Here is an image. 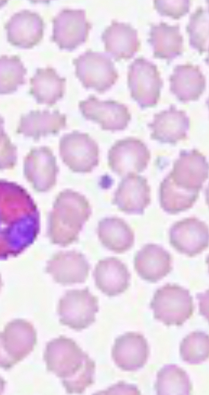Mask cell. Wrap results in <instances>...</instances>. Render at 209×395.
<instances>
[{
  "label": "cell",
  "mask_w": 209,
  "mask_h": 395,
  "mask_svg": "<svg viewBox=\"0 0 209 395\" xmlns=\"http://www.w3.org/2000/svg\"><path fill=\"white\" fill-rule=\"evenodd\" d=\"M51 40L60 49L72 51L86 42L92 25L83 10L63 9L52 20Z\"/></svg>",
  "instance_id": "8fae6325"
},
{
  "label": "cell",
  "mask_w": 209,
  "mask_h": 395,
  "mask_svg": "<svg viewBox=\"0 0 209 395\" xmlns=\"http://www.w3.org/2000/svg\"><path fill=\"white\" fill-rule=\"evenodd\" d=\"M40 227L39 213L20 186L0 180V258L15 255L28 246Z\"/></svg>",
  "instance_id": "6da1fadb"
},
{
  "label": "cell",
  "mask_w": 209,
  "mask_h": 395,
  "mask_svg": "<svg viewBox=\"0 0 209 395\" xmlns=\"http://www.w3.org/2000/svg\"><path fill=\"white\" fill-rule=\"evenodd\" d=\"M151 129V138L162 143L175 145L187 138L190 119L186 113L170 106L153 116V120L148 124Z\"/></svg>",
  "instance_id": "ac0fdd59"
},
{
  "label": "cell",
  "mask_w": 209,
  "mask_h": 395,
  "mask_svg": "<svg viewBox=\"0 0 209 395\" xmlns=\"http://www.w3.org/2000/svg\"><path fill=\"white\" fill-rule=\"evenodd\" d=\"M172 257L161 246L154 243L144 245L135 255L134 268L145 281L157 282L172 270Z\"/></svg>",
  "instance_id": "d6986e66"
},
{
  "label": "cell",
  "mask_w": 209,
  "mask_h": 395,
  "mask_svg": "<svg viewBox=\"0 0 209 395\" xmlns=\"http://www.w3.org/2000/svg\"><path fill=\"white\" fill-rule=\"evenodd\" d=\"M30 94L40 104L53 106L65 93L66 79L53 67L37 68L30 79Z\"/></svg>",
  "instance_id": "d4e9b609"
},
{
  "label": "cell",
  "mask_w": 209,
  "mask_h": 395,
  "mask_svg": "<svg viewBox=\"0 0 209 395\" xmlns=\"http://www.w3.org/2000/svg\"><path fill=\"white\" fill-rule=\"evenodd\" d=\"M155 389L158 395H188L192 385L185 371L175 364H167L157 373Z\"/></svg>",
  "instance_id": "83f0119b"
},
{
  "label": "cell",
  "mask_w": 209,
  "mask_h": 395,
  "mask_svg": "<svg viewBox=\"0 0 209 395\" xmlns=\"http://www.w3.org/2000/svg\"><path fill=\"white\" fill-rule=\"evenodd\" d=\"M97 232L101 244L115 253L130 250L134 244L135 235L131 227L122 218L107 217L98 223Z\"/></svg>",
  "instance_id": "484cf974"
},
{
  "label": "cell",
  "mask_w": 209,
  "mask_h": 395,
  "mask_svg": "<svg viewBox=\"0 0 209 395\" xmlns=\"http://www.w3.org/2000/svg\"><path fill=\"white\" fill-rule=\"evenodd\" d=\"M180 355L182 360L191 364H198L209 356V337L201 331L187 334L180 344Z\"/></svg>",
  "instance_id": "f546056e"
},
{
  "label": "cell",
  "mask_w": 209,
  "mask_h": 395,
  "mask_svg": "<svg viewBox=\"0 0 209 395\" xmlns=\"http://www.w3.org/2000/svg\"><path fill=\"white\" fill-rule=\"evenodd\" d=\"M151 202V188L147 179L137 174L124 177L115 192L112 204L129 214H142Z\"/></svg>",
  "instance_id": "9a60e30c"
},
{
  "label": "cell",
  "mask_w": 209,
  "mask_h": 395,
  "mask_svg": "<svg viewBox=\"0 0 209 395\" xmlns=\"http://www.w3.org/2000/svg\"><path fill=\"white\" fill-rule=\"evenodd\" d=\"M162 84L157 66L144 58H135L128 66L131 96L141 108L153 107L158 104Z\"/></svg>",
  "instance_id": "52a82bcc"
},
{
  "label": "cell",
  "mask_w": 209,
  "mask_h": 395,
  "mask_svg": "<svg viewBox=\"0 0 209 395\" xmlns=\"http://www.w3.org/2000/svg\"><path fill=\"white\" fill-rule=\"evenodd\" d=\"M98 302L87 287L67 291L58 305L60 322L77 331L87 328L96 320Z\"/></svg>",
  "instance_id": "9c48e42d"
},
{
  "label": "cell",
  "mask_w": 209,
  "mask_h": 395,
  "mask_svg": "<svg viewBox=\"0 0 209 395\" xmlns=\"http://www.w3.org/2000/svg\"><path fill=\"white\" fill-rule=\"evenodd\" d=\"M26 69L18 56L0 57V95L10 94L26 83Z\"/></svg>",
  "instance_id": "f1b7e54d"
},
{
  "label": "cell",
  "mask_w": 209,
  "mask_h": 395,
  "mask_svg": "<svg viewBox=\"0 0 209 395\" xmlns=\"http://www.w3.org/2000/svg\"><path fill=\"white\" fill-rule=\"evenodd\" d=\"M100 394H140V391L134 385H128L124 382H119L117 384L108 388Z\"/></svg>",
  "instance_id": "836d02e7"
},
{
  "label": "cell",
  "mask_w": 209,
  "mask_h": 395,
  "mask_svg": "<svg viewBox=\"0 0 209 395\" xmlns=\"http://www.w3.org/2000/svg\"><path fill=\"white\" fill-rule=\"evenodd\" d=\"M66 115L58 110L31 111L21 117L17 132L37 140L41 136L58 134L66 127Z\"/></svg>",
  "instance_id": "cb8c5ba5"
},
{
  "label": "cell",
  "mask_w": 209,
  "mask_h": 395,
  "mask_svg": "<svg viewBox=\"0 0 209 395\" xmlns=\"http://www.w3.org/2000/svg\"><path fill=\"white\" fill-rule=\"evenodd\" d=\"M24 170L27 179L39 191H47L56 184L58 168L48 147L32 149L25 158Z\"/></svg>",
  "instance_id": "e0dca14e"
},
{
  "label": "cell",
  "mask_w": 209,
  "mask_h": 395,
  "mask_svg": "<svg viewBox=\"0 0 209 395\" xmlns=\"http://www.w3.org/2000/svg\"><path fill=\"white\" fill-rule=\"evenodd\" d=\"M105 51L115 61L131 58L140 50L137 31L129 24L113 20L101 35Z\"/></svg>",
  "instance_id": "ffe728a7"
},
{
  "label": "cell",
  "mask_w": 209,
  "mask_h": 395,
  "mask_svg": "<svg viewBox=\"0 0 209 395\" xmlns=\"http://www.w3.org/2000/svg\"><path fill=\"white\" fill-rule=\"evenodd\" d=\"M91 213V206L85 196L72 190L60 193L49 220V236L52 243L67 246L76 241Z\"/></svg>",
  "instance_id": "3957f363"
},
{
  "label": "cell",
  "mask_w": 209,
  "mask_h": 395,
  "mask_svg": "<svg viewBox=\"0 0 209 395\" xmlns=\"http://www.w3.org/2000/svg\"><path fill=\"white\" fill-rule=\"evenodd\" d=\"M170 90L183 102L199 99L206 88V78L198 65H178L169 76Z\"/></svg>",
  "instance_id": "603a6c76"
},
{
  "label": "cell",
  "mask_w": 209,
  "mask_h": 395,
  "mask_svg": "<svg viewBox=\"0 0 209 395\" xmlns=\"http://www.w3.org/2000/svg\"><path fill=\"white\" fill-rule=\"evenodd\" d=\"M154 8L162 16H168L178 19L190 11V1H169L156 0L153 1Z\"/></svg>",
  "instance_id": "1f68e13d"
},
{
  "label": "cell",
  "mask_w": 209,
  "mask_h": 395,
  "mask_svg": "<svg viewBox=\"0 0 209 395\" xmlns=\"http://www.w3.org/2000/svg\"><path fill=\"white\" fill-rule=\"evenodd\" d=\"M208 177V164L197 150L181 151L169 174L162 180L174 189L188 195L199 197Z\"/></svg>",
  "instance_id": "277c9868"
},
{
  "label": "cell",
  "mask_w": 209,
  "mask_h": 395,
  "mask_svg": "<svg viewBox=\"0 0 209 395\" xmlns=\"http://www.w3.org/2000/svg\"><path fill=\"white\" fill-rule=\"evenodd\" d=\"M48 369L62 378L69 394H82L94 383L95 362L72 339L60 337L47 346Z\"/></svg>",
  "instance_id": "7a4b0ae2"
},
{
  "label": "cell",
  "mask_w": 209,
  "mask_h": 395,
  "mask_svg": "<svg viewBox=\"0 0 209 395\" xmlns=\"http://www.w3.org/2000/svg\"><path fill=\"white\" fill-rule=\"evenodd\" d=\"M208 227L203 221L190 217L175 223L169 232L170 245L181 254L192 257L208 246Z\"/></svg>",
  "instance_id": "4fadbf2b"
},
{
  "label": "cell",
  "mask_w": 209,
  "mask_h": 395,
  "mask_svg": "<svg viewBox=\"0 0 209 395\" xmlns=\"http://www.w3.org/2000/svg\"><path fill=\"white\" fill-rule=\"evenodd\" d=\"M90 264L85 256L76 251L62 252L49 261L47 271L62 285L83 283L87 279Z\"/></svg>",
  "instance_id": "7402d4cb"
},
{
  "label": "cell",
  "mask_w": 209,
  "mask_h": 395,
  "mask_svg": "<svg viewBox=\"0 0 209 395\" xmlns=\"http://www.w3.org/2000/svg\"><path fill=\"white\" fill-rule=\"evenodd\" d=\"M3 118L0 115V169L12 168L16 162L17 149L3 129Z\"/></svg>",
  "instance_id": "d6a6232c"
},
{
  "label": "cell",
  "mask_w": 209,
  "mask_h": 395,
  "mask_svg": "<svg viewBox=\"0 0 209 395\" xmlns=\"http://www.w3.org/2000/svg\"><path fill=\"white\" fill-rule=\"evenodd\" d=\"M151 159V153L140 139L128 137L116 141L108 153L110 169L121 177L143 172Z\"/></svg>",
  "instance_id": "30bf717a"
},
{
  "label": "cell",
  "mask_w": 209,
  "mask_h": 395,
  "mask_svg": "<svg viewBox=\"0 0 209 395\" xmlns=\"http://www.w3.org/2000/svg\"><path fill=\"white\" fill-rule=\"evenodd\" d=\"M148 41L153 47L155 58L169 61L183 51V38L178 24L171 26L165 22L152 24Z\"/></svg>",
  "instance_id": "4316f807"
},
{
  "label": "cell",
  "mask_w": 209,
  "mask_h": 395,
  "mask_svg": "<svg viewBox=\"0 0 209 395\" xmlns=\"http://www.w3.org/2000/svg\"><path fill=\"white\" fill-rule=\"evenodd\" d=\"M208 9L199 6L191 14L186 26L190 45L199 54L208 51Z\"/></svg>",
  "instance_id": "4dcf8cb0"
},
{
  "label": "cell",
  "mask_w": 209,
  "mask_h": 395,
  "mask_svg": "<svg viewBox=\"0 0 209 395\" xmlns=\"http://www.w3.org/2000/svg\"><path fill=\"white\" fill-rule=\"evenodd\" d=\"M59 152L62 161L75 172H90L99 162L97 142L89 134L78 131L65 134L60 138Z\"/></svg>",
  "instance_id": "ba28073f"
},
{
  "label": "cell",
  "mask_w": 209,
  "mask_h": 395,
  "mask_svg": "<svg viewBox=\"0 0 209 395\" xmlns=\"http://www.w3.org/2000/svg\"><path fill=\"white\" fill-rule=\"evenodd\" d=\"M93 275L97 289L110 297L124 293L129 287L131 274L127 266L114 257L99 260Z\"/></svg>",
  "instance_id": "44dd1931"
},
{
  "label": "cell",
  "mask_w": 209,
  "mask_h": 395,
  "mask_svg": "<svg viewBox=\"0 0 209 395\" xmlns=\"http://www.w3.org/2000/svg\"><path fill=\"white\" fill-rule=\"evenodd\" d=\"M83 116L101 125L103 130L121 131L125 129L131 119L128 107L115 100H99L90 95L79 102Z\"/></svg>",
  "instance_id": "7c38bea8"
},
{
  "label": "cell",
  "mask_w": 209,
  "mask_h": 395,
  "mask_svg": "<svg viewBox=\"0 0 209 395\" xmlns=\"http://www.w3.org/2000/svg\"><path fill=\"white\" fill-rule=\"evenodd\" d=\"M150 307L153 317L167 326L183 325L192 316L194 309L190 291L172 284L156 291Z\"/></svg>",
  "instance_id": "5b68a950"
},
{
  "label": "cell",
  "mask_w": 209,
  "mask_h": 395,
  "mask_svg": "<svg viewBox=\"0 0 209 395\" xmlns=\"http://www.w3.org/2000/svg\"><path fill=\"white\" fill-rule=\"evenodd\" d=\"M44 24L40 15L28 10L15 13L5 24L7 40L12 45L31 49L42 39Z\"/></svg>",
  "instance_id": "5bb4252c"
},
{
  "label": "cell",
  "mask_w": 209,
  "mask_h": 395,
  "mask_svg": "<svg viewBox=\"0 0 209 395\" xmlns=\"http://www.w3.org/2000/svg\"><path fill=\"white\" fill-rule=\"evenodd\" d=\"M75 74L85 88L103 93L118 79V72L111 58L104 54L87 50L73 60Z\"/></svg>",
  "instance_id": "8992f818"
},
{
  "label": "cell",
  "mask_w": 209,
  "mask_h": 395,
  "mask_svg": "<svg viewBox=\"0 0 209 395\" xmlns=\"http://www.w3.org/2000/svg\"><path fill=\"white\" fill-rule=\"evenodd\" d=\"M149 347L144 335L138 332H126L118 337L112 348V358L115 364L125 371L142 368L147 362Z\"/></svg>",
  "instance_id": "2e32d148"
}]
</instances>
